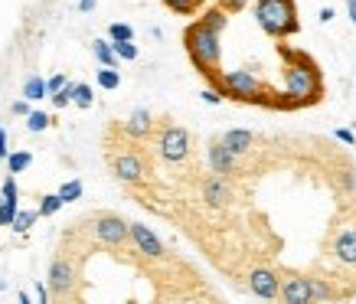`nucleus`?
I'll return each instance as SVG.
<instances>
[{"instance_id": "nucleus-1", "label": "nucleus", "mask_w": 356, "mask_h": 304, "mask_svg": "<svg viewBox=\"0 0 356 304\" xmlns=\"http://www.w3.org/2000/svg\"><path fill=\"white\" fill-rule=\"evenodd\" d=\"M281 59H284V88H281L284 111L317 105L324 95V79H321L317 63L301 49H291V46H281Z\"/></svg>"}, {"instance_id": "nucleus-2", "label": "nucleus", "mask_w": 356, "mask_h": 304, "mask_svg": "<svg viewBox=\"0 0 356 304\" xmlns=\"http://www.w3.org/2000/svg\"><path fill=\"white\" fill-rule=\"evenodd\" d=\"M213 88H219V95L232 98V102H248V105H261V109H281L284 111V98H281V92H275L271 86H265V82H261L255 72H248V69L222 72Z\"/></svg>"}, {"instance_id": "nucleus-3", "label": "nucleus", "mask_w": 356, "mask_h": 304, "mask_svg": "<svg viewBox=\"0 0 356 304\" xmlns=\"http://www.w3.org/2000/svg\"><path fill=\"white\" fill-rule=\"evenodd\" d=\"M219 36H222V33L209 30V26H203L200 20L190 23L184 30V46H186L190 63H193L196 69H200V76H206L213 86H216V79L222 76V69H219V63H222V43H219Z\"/></svg>"}, {"instance_id": "nucleus-4", "label": "nucleus", "mask_w": 356, "mask_h": 304, "mask_svg": "<svg viewBox=\"0 0 356 304\" xmlns=\"http://www.w3.org/2000/svg\"><path fill=\"white\" fill-rule=\"evenodd\" d=\"M255 20L271 40H288L301 30L294 0H255Z\"/></svg>"}, {"instance_id": "nucleus-5", "label": "nucleus", "mask_w": 356, "mask_h": 304, "mask_svg": "<svg viewBox=\"0 0 356 304\" xmlns=\"http://www.w3.org/2000/svg\"><path fill=\"white\" fill-rule=\"evenodd\" d=\"M190 131L180 128V125H163L161 134H157V154H161L167 163H180L190 157Z\"/></svg>"}, {"instance_id": "nucleus-6", "label": "nucleus", "mask_w": 356, "mask_h": 304, "mask_svg": "<svg viewBox=\"0 0 356 304\" xmlns=\"http://www.w3.org/2000/svg\"><path fill=\"white\" fill-rule=\"evenodd\" d=\"M92 232L102 246H111V249H121L128 242V219H121L118 213H98L92 219Z\"/></svg>"}, {"instance_id": "nucleus-7", "label": "nucleus", "mask_w": 356, "mask_h": 304, "mask_svg": "<svg viewBox=\"0 0 356 304\" xmlns=\"http://www.w3.org/2000/svg\"><path fill=\"white\" fill-rule=\"evenodd\" d=\"M128 242L134 246V252H138L140 259H147V262H161L167 255L161 236L151 226H144V223H128Z\"/></svg>"}, {"instance_id": "nucleus-8", "label": "nucleus", "mask_w": 356, "mask_h": 304, "mask_svg": "<svg viewBox=\"0 0 356 304\" xmlns=\"http://www.w3.org/2000/svg\"><path fill=\"white\" fill-rule=\"evenodd\" d=\"M76 265L69 259H53V265H49V294L69 298L72 288H76Z\"/></svg>"}, {"instance_id": "nucleus-9", "label": "nucleus", "mask_w": 356, "mask_h": 304, "mask_svg": "<svg viewBox=\"0 0 356 304\" xmlns=\"http://www.w3.org/2000/svg\"><path fill=\"white\" fill-rule=\"evenodd\" d=\"M111 170H115V177H118L121 184H131V186L144 184V174H147L144 161L134 151H124L118 157H111Z\"/></svg>"}, {"instance_id": "nucleus-10", "label": "nucleus", "mask_w": 356, "mask_h": 304, "mask_svg": "<svg viewBox=\"0 0 356 304\" xmlns=\"http://www.w3.org/2000/svg\"><path fill=\"white\" fill-rule=\"evenodd\" d=\"M203 200L213 209L229 207V203L236 200V193H232V184H229V177H222V174L206 177V180H203Z\"/></svg>"}, {"instance_id": "nucleus-11", "label": "nucleus", "mask_w": 356, "mask_h": 304, "mask_svg": "<svg viewBox=\"0 0 356 304\" xmlns=\"http://www.w3.org/2000/svg\"><path fill=\"white\" fill-rule=\"evenodd\" d=\"M248 288H252L255 298L275 301V298H278V288H281V278H278V272H271V269H252V272H248Z\"/></svg>"}, {"instance_id": "nucleus-12", "label": "nucleus", "mask_w": 356, "mask_h": 304, "mask_svg": "<svg viewBox=\"0 0 356 304\" xmlns=\"http://www.w3.org/2000/svg\"><path fill=\"white\" fill-rule=\"evenodd\" d=\"M278 298L284 304H311V282H307V275H291V278H284L278 288Z\"/></svg>"}, {"instance_id": "nucleus-13", "label": "nucleus", "mask_w": 356, "mask_h": 304, "mask_svg": "<svg viewBox=\"0 0 356 304\" xmlns=\"http://www.w3.org/2000/svg\"><path fill=\"white\" fill-rule=\"evenodd\" d=\"M209 167H213V174L232 177L238 170V157L229 151L222 141H213V144H209Z\"/></svg>"}, {"instance_id": "nucleus-14", "label": "nucleus", "mask_w": 356, "mask_h": 304, "mask_svg": "<svg viewBox=\"0 0 356 304\" xmlns=\"http://www.w3.org/2000/svg\"><path fill=\"white\" fill-rule=\"evenodd\" d=\"M154 128V115L147 109H138V111H131V118L124 121V134L128 138H134V141H140V138H147Z\"/></svg>"}, {"instance_id": "nucleus-15", "label": "nucleus", "mask_w": 356, "mask_h": 304, "mask_svg": "<svg viewBox=\"0 0 356 304\" xmlns=\"http://www.w3.org/2000/svg\"><path fill=\"white\" fill-rule=\"evenodd\" d=\"M219 141L226 144V147L236 154V157H242V154L252 151V144H255V134H252V131H245V128H229L226 134L219 138Z\"/></svg>"}, {"instance_id": "nucleus-16", "label": "nucleus", "mask_w": 356, "mask_h": 304, "mask_svg": "<svg viewBox=\"0 0 356 304\" xmlns=\"http://www.w3.org/2000/svg\"><path fill=\"white\" fill-rule=\"evenodd\" d=\"M334 259L356 269V229H343L334 242Z\"/></svg>"}, {"instance_id": "nucleus-17", "label": "nucleus", "mask_w": 356, "mask_h": 304, "mask_svg": "<svg viewBox=\"0 0 356 304\" xmlns=\"http://www.w3.org/2000/svg\"><path fill=\"white\" fill-rule=\"evenodd\" d=\"M36 219H40V213H36V209H17V216L10 219V229L17 232V236H26Z\"/></svg>"}, {"instance_id": "nucleus-18", "label": "nucleus", "mask_w": 356, "mask_h": 304, "mask_svg": "<svg viewBox=\"0 0 356 304\" xmlns=\"http://www.w3.org/2000/svg\"><path fill=\"white\" fill-rule=\"evenodd\" d=\"M200 23H203V26H209V30L222 33V30H226V23H229V13L216 3V7H209V10H206L203 17H200Z\"/></svg>"}, {"instance_id": "nucleus-19", "label": "nucleus", "mask_w": 356, "mask_h": 304, "mask_svg": "<svg viewBox=\"0 0 356 304\" xmlns=\"http://www.w3.org/2000/svg\"><path fill=\"white\" fill-rule=\"evenodd\" d=\"M92 56H95L102 65H115V69H118V56H115L108 40H92Z\"/></svg>"}, {"instance_id": "nucleus-20", "label": "nucleus", "mask_w": 356, "mask_h": 304, "mask_svg": "<svg viewBox=\"0 0 356 304\" xmlns=\"http://www.w3.org/2000/svg\"><path fill=\"white\" fill-rule=\"evenodd\" d=\"M23 98H26V102L49 98V92H46V79H40V76H30V79H26V82H23Z\"/></svg>"}, {"instance_id": "nucleus-21", "label": "nucleus", "mask_w": 356, "mask_h": 304, "mask_svg": "<svg viewBox=\"0 0 356 304\" xmlns=\"http://www.w3.org/2000/svg\"><path fill=\"white\" fill-rule=\"evenodd\" d=\"M311 282V298L314 301H330V298H337L334 285L327 282V278H307Z\"/></svg>"}, {"instance_id": "nucleus-22", "label": "nucleus", "mask_w": 356, "mask_h": 304, "mask_svg": "<svg viewBox=\"0 0 356 304\" xmlns=\"http://www.w3.org/2000/svg\"><path fill=\"white\" fill-rule=\"evenodd\" d=\"M3 161H7V170H10V174H23V170L33 163V154L30 151H13V154H7Z\"/></svg>"}, {"instance_id": "nucleus-23", "label": "nucleus", "mask_w": 356, "mask_h": 304, "mask_svg": "<svg viewBox=\"0 0 356 304\" xmlns=\"http://www.w3.org/2000/svg\"><path fill=\"white\" fill-rule=\"evenodd\" d=\"M163 7H170V10L180 13V17H193V13L203 7V0H163Z\"/></svg>"}, {"instance_id": "nucleus-24", "label": "nucleus", "mask_w": 356, "mask_h": 304, "mask_svg": "<svg viewBox=\"0 0 356 304\" xmlns=\"http://www.w3.org/2000/svg\"><path fill=\"white\" fill-rule=\"evenodd\" d=\"M63 207L65 203H63V196L59 193H46L43 200H40V209H36V213H40V216H56Z\"/></svg>"}, {"instance_id": "nucleus-25", "label": "nucleus", "mask_w": 356, "mask_h": 304, "mask_svg": "<svg viewBox=\"0 0 356 304\" xmlns=\"http://www.w3.org/2000/svg\"><path fill=\"white\" fill-rule=\"evenodd\" d=\"M92 102H95V95H92V86H86V82L72 86V105H79V109H92Z\"/></svg>"}, {"instance_id": "nucleus-26", "label": "nucleus", "mask_w": 356, "mask_h": 304, "mask_svg": "<svg viewBox=\"0 0 356 304\" xmlns=\"http://www.w3.org/2000/svg\"><path fill=\"white\" fill-rule=\"evenodd\" d=\"M98 86L102 88H118L121 86V76H118V69H115V65H102V69H98Z\"/></svg>"}, {"instance_id": "nucleus-27", "label": "nucleus", "mask_w": 356, "mask_h": 304, "mask_svg": "<svg viewBox=\"0 0 356 304\" xmlns=\"http://www.w3.org/2000/svg\"><path fill=\"white\" fill-rule=\"evenodd\" d=\"M49 125H53V118H49L46 111H30V115H26V131H33V134L46 131Z\"/></svg>"}, {"instance_id": "nucleus-28", "label": "nucleus", "mask_w": 356, "mask_h": 304, "mask_svg": "<svg viewBox=\"0 0 356 304\" xmlns=\"http://www.w3.org/2000/svg\"><path fill=\"white\" fill-rule=\"evenodd\" d=\"M111 49H115L118 59H128V63L138 59V46H134V40H118V43H111Z\"/></svg>"}, {"instance_id": "nucleus-29", "label": "nucleus", "mask_w": 356, "mask_h": 304, "mask_svg": "<svg viewBox=\"0 0 356 304\" xmlns=\"http://www.w3.org/2000/svg\"><path fill=\"white\" fill-rule=\"evenodd\" d=\"M59 196H63V203H76L79 196H82V180H65L59 186Z\"/></svg>"}, {"instance_id": "nucleus-30", "label": "nucleus", "mask_w": 356, "mask_h": 304, "mask_svg": "<svg viewBox=\"0 0 356 304\" xmlns=\"http://www.w3.org/2000/svg\"><path fill=\"white\" fill-rule=\"evenodd\" d=\"M72 86H76V82H65L63 88H59V92H53V105L56 109H65V105H72Z\"/></svg>"}, {"instance_id": "nucleus-31", "label": "nucleus", "mask_w": 356, "mask_h": 304, "mask_svg": "<svg viewBox=\"0 0 356 304\" xmlns=\"http://www.w3.org/2000/svg\"><path fill=\"white\" fill-rule=\"evenodd\" d=\"M108 36H111V43H118V40H134V30H131L128 23H111Z\"/></svg>"}, {"instance_id": "nucleus-32", "label": "nucleus", "mask_w": 356, "mask_h": 304, "mask_svg": "<svg viewBox=\"0 0 356 304\" xmlns=\"http://www.w3.org/2000/svg\"><path fill=\"white\" fill-rule=\"evenodd\" d=\"M0 196H3V200H20V190H17V180H13V174L3 180V186H0Z\"/></svg>"}, {"instance_id": "nucleus-33", "label": "nucleus", "mask_w": 356, "mask_h": 304, "mask_svg": "<svg viewBox=\"0 0 356 304\" xmlns=\"http://www.w3.org/2000/svg\"><path fill=\"white\" fill-rule=\"evenodd\" d=\"M219 7L226 13H238V10H245L248 7V0H219Z\"/></svg>"}, {"instance_id": "nucleus-34", "label": "nucleus", "mask_w": 356, "mask_h": 304, "mask_svg": "<svg viewBox=\"0 0 356 304\" xmlns=\"http://www.w3.org/2000/svg\"><path fill=\"white\" fill-rule=\"evenodd\" d=\"M65 82H69V79H65L63 72H56L53 79H46V92H49V95H53V92H59V88H63Z\"/></svg>"}, {"instance_id": "nucleus-35", "label": "nucleus", "mask_w": 356, "mask_h": 304, "mask_svg": "<svg viewBox=\"0 0 356 304\" xmlns=\"http://www.w3.org/2000/svg\"><path fill=\"white\" fill-rule=\"evenodd\" d=\"M10 111H13V115H23V118H26V115H30V102H26V98H20V102H13V105H10Z\"/></svg>"}, {"instance_id": "nucleus-36", "label": "nucleus", "mask_w": 356, "mask_h": 304, "mask_svg": "<svg viewBox=\"0 0 356 304\" xmlns=\"http://www.w3.org/2000/svg\"><path fill=\"white\" fill-rule=\"evenodd\" d=\"M203 102H206V105H219V102H222L219 88H206V92H203Z\"/></svg>"}, {"instance_id": "nucleus-37", "label": "nucleus", "mask_w": 356, "mask_h": 304, "mask_svg": "<svg viewBox=\"0 0 356 304\" xmlns=\"http://www.w3.org/2000/svg\"><path fill=\"white\" fill-rule=\"evenodd\" d=\"M337 141H343V144H356V134L350 128H340L337 131Z\"/></svg>"}, {"instance_id": "nucleus-38", "label": "nucleus", "mask_w": 356, "mask_h": 304, "mask_svg": "<svg viewBox=\"0 0 356 304\" xmlns=\"http://www.w3.org/2000/svg\"><path fill=\"white\" fill-rule=\"evenodd\" d=\"M7 154H10V147H7V131L0 128V161H3Z\"/></svg>"}, {"instance_id": "nucleus-39", "label": "nucleus", "mask_w": 356, "mask_h": 304, "mask_svg": "<svg viewBox=\"0 0 356 304\" xmlns=\"http://www.w3.org/2000/svg\"><path fill=\"white\" fill-rule=\"evenodd\" d=\"M36 298H40V304H46V301H49V288L36 282Z\"/></svg>"}, {"instance_id": "nucleus-40", "label": "nucleus", "mask_w": 356, "mask_h": 304, "mask_svg": "<svg viewBox=\"0 0 356 304\" xmlns=\"http://www.w3.org/2000/svg\"><path fill=\"white\" fill-rule=\"evenodd\" d=\"M95 3H98V0H79V10H82V13L95 10Z\"/></svg>"}, {"instance_id": "nucleus-41", "label": "nucleus", "mask_w": 356, "mask_h": 304, "mask_svg": "<svg viewBox=\"0 0 356 304\" xmlns=\"http://www.w3.org/2000/svg\"><path fill=\"white\" fill-rule=\"evenodd\" d=\"M321 20L330 23V20H334V10H330V7H324V10H321Z\"/></svg>"}, {"instance_id": "nucleus-42", "label": "nucleus", "mask_w": 356, "mask_h": 304, "mask_svg": "<svg viewBox=\"0 0 356 304\" xmlns=\"http://www.w3.org/2000/svg\"><path fill=\"white\" fill-rule=\"evenodd\" d=\"M346 7H350V20L356 23V0H346Z\"/></svg>"}, {"instance_id": "nucleus-43", "label": "nucleus", "mask_w": 356, "mask_h": 304, "mask_svg": "<svg viewBox=\"0 0 356 304\" xmlns=\"http://www.w3.org/2000/svg\"><path fill=\"white\" fill-rule=\"evenodd\" d=\"M3 288H7V282H3V278H0V291H3Z\"/></svg>"}, {"instance_id": "nucleus-44", "label": "nucleus", "mask_w": 356, "mask_h": 304, "mask_svg": "<svg viewBox=\"0 0 356 304\" xmlns=\"http://www.w3.org/2000/svg\"><path fill=\"white\" fill-rule=\"evenodd\" d=\"M0 203H3V196H0Z\"/></svg>"}]
</instances>
